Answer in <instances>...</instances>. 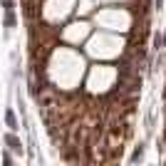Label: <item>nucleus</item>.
<instances>
[{
    "mask_svg": "<svg viewBox=\"0 0 166 166\" xmlns=\"http://www.w3.org/2000/svg\"><path fill=\"white\" fill-rule=\"evenodd\" d=\"M5 25H8V28H10V25H15V15H13L10 10H8V18H5Z\"/></svg>",
    "mask_w": 166,
    "mask_h": 166,
    "instance_id": "obj_3",
    "label": "nucleus"
},
{
    "mask_svg": "<svg viewBox=\"0 0 166 166\" xmlns=\"http://www.w3.org/2000/svg\"><path fill=\"white\" fill-rule=\"evenodd\" d=\"M5 119H8V127H10V129H15V127H18V122H15V114H13V112H8V114H5Z\"/></svg>",
    "mask_w": 166,
    "mask_h": 166,
    "instance_id": "obj_1",
    "label": "nucleus"
},
{
    "mask_svg": "<svg viewBox=\"0 0 166 166\" xmlns=\"http://www.w3.org/2000/svg\"><path fill=\"white\" fill-rule=\"evenodd\" d=\"M3 5H5L8 10H13V0H3Z\"/></svg>",
    "mask_w": 166,
    "mask_h": 166,
    "instance_id": "obj_4",
    "label": "nucleus"
},
{
    "mask_svg": "<svg viewBox=\"0 0 166 166\" xmlns=\"http://www.w3.org/2000/svg\"><path fill=\"white\" fill-rule=\"evenodd\" d=\"M5 141L10 144V149H18V151H20V141H18L15 136H5Z\"/></svg>",
    "mask_w": 166,
    "mask_h": 166,
    "instance_id": "obj_2",
    "label": "nucleus"
}]
</instances>
